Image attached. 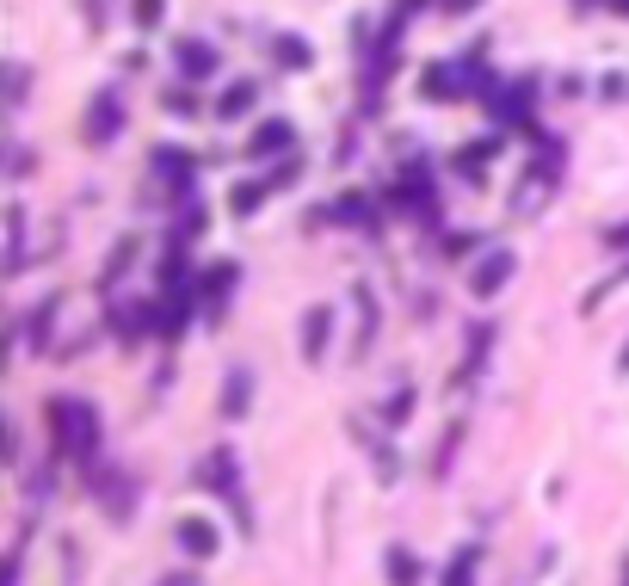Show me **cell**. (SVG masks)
Instances as JSON below:
<instances>
[{
    "label": "cell",
    "mask_w": 629,
    "mask_h": 586,
    "mask_svg": "<svg viewBox=\"0 0 629 586\" xmlns=\"http://www.w3.org/2000/svg\"><path fill=\"white\" fill-rule=\"evenodd\" d=\"M50 426H56V445H62L68 457H87V451H93V438H99L93 408H87V401H74V395L50 401Z\"/></svg>",
    "instance_id": "6da1fadb"
},
{
    "label": "cell",
    "mask_w": 629,
    "mask_h": 586,
    "mask_svg": "<svg viewBox=\"0 0 629 586\" xmlns=\"http://www.w3.org/2000/svg\"><path fill=\"white\" fill-rule=\"evenodd\" d=\"M179 68L204 81V75H216V50H210V44H198V38H185V44H179Z\"/></svg>",
    "instance_id": "7a4b0ae2"
},
{
    "label": "cell",
    "mask_w": 629,
    "mask_h": 586,
    "mask_svg": "<svg viewBox=\"0 0 629 586\" xmlns=\"http://www.w3.org/2000/svg\"><path fill=\"white\" fill-rule=\"evenodd\" d=\"M179 543H185V556H210V549H216V531L198 525V519H185V525H179Z\"/></svg>",
    "instance_id": "3957f363"
},
{
    "label": "cell",
    "mask_w": 629,
    "mask_h": 586,
    "mask_svg": "<svg viewBox=\"0 0 629 586\" xmlns=\"http://www.w3.org/2000/svg\"><path fill=\"white\" fill-rule=\"evenodd\" d=\"M118 124H124V118H118V99H111V93H105V99L93 105V118H87V130H93V136H118Z\"/></svg>",
    "instance_id": "277c9868"
},
{
    "label": "cell",
    "mask_w": 629,
    "mask_h": 586,
    "mask_svg": "<svg viewBox=\"0 0 629 586\" xmlns=\"http://www.w3.org/2000/svg\"><path fill=\"white\" fill-rule=\"evenodd\" d=\"M506 272H512V260H506V253H494V260H488V266L475 272V290H481V297H488L494 284H506Z\"/></svg>",
    "instance_id": "5b68a950"
},
{
    "label": "cell",
    "mask_w": 629,
    "mask_h": 586,
    "mask_svg": "<svg viewBox=\"0 0 629 586\" xmlns=\"http://www.w3.org/2000/svg\"><path fill=\"white\" fill-rule=\"evenodd\" d=\"M253 105V87H229V99H222V118H241Z\"/></svg>",
    "instance_id": "8992f818"
},
{
    "label": "cell",
    "mask_w": 629,
    "mask_h": 586,
    "mask_svg": "<svg viewBox=\"0 0 629 586\" xmlns=\"http://www.w3.org/2000/svg\"><path fill=\"white\" fill-rule=\"evenodd\" d=\"M321 340H327V309L309 315V358H321Z\"/></svg>",
    "instance_id": "52a82bcc"
},
{
    "label": "cell",
    "mask_w": 629,
    "mask_h": 586,
    "mask_svg": "<svg viewBox=\"0 0 629 586\" xmlns=\"http://www.w3.org/2000/svg\"><path fill=\"white\" fill-rule=\"evenodd\" d=\"M284 136H290L284 124H266V130H259V142H253V149H259V155H266V149H278V142H284Z\"/></svg>",
    "instance_id": "ba28073f"
},
{
    "label": "cell",
    "mask_w": 629,
    "mask_h": 586,
    "mask_svg": "<svg viewBox=\"0 0 629 586\" xmlns=\"http://www.w3.org/2000/svg\"><path fill=\"white\" fill-rule=\"evenodd\" d=\"M469 574H475V549H463V556H457V568H451V586H469Z\"/></svg>",
    "instance_id": "9c48e42d"
},
{
    "label": "cell",
    "mask_w": 629,
    "mask_h": 586,
    "mask_svg": "<svg viewBox=\"0 0 629 586\" xmlns=\"http://www.w3.org/2000/svg\"><path fill=\"white\" fill-rule=\"evenodd\" d=\"M136 25H161V0H136Z\"/></svg>",
    "instance_id": "30bf717a"
},
{
    "label": "cell",
    "mask_w": 629,
    "mask_h": 586,
    "mask_svg": "<svg viewBox=\"0 0 629 586\" xmlns=\"http://www.w3.org/2000/svg\"><path fill=\"white\" fill-rule=\"evenodd\" d=\"M241 395H247V389H241V377H229V401H222V414H241V408H247Z\"/></svg>",
    "instance_id": "8fae6325"
},
{
    "label": "cell",
    "mask_w": 629,
    "mask_h": 586,
    "mask_svg": "<svg viewBox=\"0 0 629 586\" xmlns=\"http://www.w3.org/2000/svg\"><path fill=\"white\" fill-rule=\"evenodd\" d=\"M167 586H192V580H167Z\"/></svg>",
    "instance_id": "7c38bea8"
}]
</instances>
